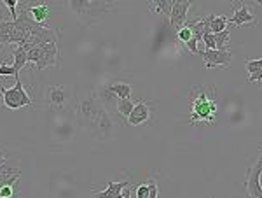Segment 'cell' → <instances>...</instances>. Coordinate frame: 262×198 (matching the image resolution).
Wrapping results in <instances>:
<instances>
[{
  "instance_id": "obj_1",
  "label": "cell",
  "mask_w": 262,
  "mask_h": 198,
  "mask_svg": "<svg viewBox=\"0 0 262 198\" xmlns=\"http://www.w3.org/2000/svg\"><path fill=\"white\" fill-rule=\"evenodd\" d=\"M191 125L196 123H210L215 125V116H217V100H215V88L206 86V84H198L191 91Z\"/></svg>"
},
{
  "instance_id": "obj_2",
  "label": "cell",
  "mask_w": 262,
  "mask_h": 198,
  "mask_svg": "<svg viewBox=\"0 0 262 198\" xmlns=\"http://www.w3.org/2000/svg\"><path fill=\"white\" fill-rule=\"evenodd\" d=\"M103 112H105V107L100 102L98 93H96L95 88H90L88 93L79 100V105H77L79 123L82 126H86V128H93Z\"/></svg>"
},
{
  "instance_id": "obj_3",
  "label": "cell",
  "mask_w": 262,
  "mask_h": 198,
  "mask_svg": "<svg viewBox=\"0 0 262 198\" xmlns=\"http://www.w3.org/2000/svg\"><path fill=\"white\" fill-rule=\"evenodd\" d=\"M0 93H2V102L11 111H18L21 107H32L33 102L30 95L25 91V86L19 79V74L16 75V84L12 88L0 86Z\"/></svg>"
},
{
  "instance_id": "obj_4",
  "label": "cell",
  "mask_w": 262,
  "mask_h": 198,
  "mask_svg": "<svg viewBox=\"0 0 262 198\" xmlns=\"http://www.w3.org/2000/svg\"><path fill=\"white\" fill-rule=\"evenodd\" d=\"M19 168H12L6 163L0 168V198H19Z\"/></svg>"
},
{
  "instance_id": "obj_5",
  "label": "cell",
  "mask_w": 262,
  "mask_h": 198,
  "mask_svg": "<svg viewBox=\"0 0 262 198\" xmlns=\"http://www.w3.org/2000/svg\"><path fill=\"white\" fill-rule=\"evenodd\" d=\"M262 153L259 160L253 163L252 167L247 168V175H245V191H247V198H262Z\"/></svg>"
},
{
  "instance_id": "obj_6",
  "label": "cell",
  "mask_w": 262,
  "mask_h": 198,
  "mask_svg": "<svg viewBox=\"0 0 262 198\" xmlns=\"http://www.w3.org/2000/svg\"><path fill=\"white\" fill-rule=\"evenodd\" d=\"M46 102L51 111H65L70 105V91L63 84L49 86L46 91Z\"/></svg>"
},
{
  "instance_id": "obj_7",
  "label": "cell",
  "mask_w": 262,
  "mask_h": 198,
  "mask_svg": "<svg viewBox=\"0 0 262 198\" xmlns=\"http://www.w3.org/2000/svg\"><path fill=\"white\" fill-rule=\"evenodd\" d=\"M198 54L205 60L206 69H213V67H229L232 62L231 51H219V49H205V51H198Z\"/></svg>"
},
{
  "instance_id": "obj_8",
  "label": "cell",
  "mask_w": 262,
  "mask_h": 198,
  "mask_svg": "<svg viewBox=\"0 0 262 198\" xmlns=\"http://www.w3.org/2000/svg\"><path fill=\"white\" fill-rule=\"evenodd\" d=\"M39 48L42 49V60L37 63V70H44L48 69V67H54L60 63V44L58 42H44V44H40Z\"/></svg>"
},
{
  "instance_id": "obj_9",
  "label": "cell",
  "mask_w": 262,
  "mask_h": 198,
  "mask_svg": "<svg viewBox=\"0 0 262 198\" xmlns=\"http://www.w3.org/2000/svg\"><path fill=\"white\" fill-rule=\"evenodd\" d=\"M65 7L81 19H86L88 16H95L98 12V4L93 6L91 0H63Z\"/></svg>"
},
{
  "instance_id": "obj_10",
  "label": "cell",
  "mask_w": 262,
  "mask_h": 198,
  "mask_svg": "<svg viewBox=\"0 0 262 198\" xmlns=\"http://www.w3.org/2000/svg\"><path fill=\"white\" fill-rule=\"evenodd\" d=\"M189 7H191V2H187V0H177V2L173 4L171 12H170V25L175 32L180 30L185 21H187Z\"/></svg>"
},
{
  "instance_id": "obj_11",
  "label": "cell",
  "mask_w": 262,
  "mask_h": 198,
  "mask_svg": "<svg viewBox=\"0 0 262 198\" xmlns=\"http://www.w3.org/2000/svg\"><path fill=\"white\" fill-rule=\"evenodd\" d=\"M149 117H150V107L147 105L145 100H138V102L135 104L131 114L126 117V121H128V125L131 126H140L145 123V121H149Z\"/></svg>"
},
{
  "instance_id": "obj_12",
  "label": "cell",
  "mask_w": 262,
  "mask_h": 198,
  "mask_svg": "<svg viewBox=\"0 0 262 198\" xmlns=\"http://www.w3.org/2000/svg\"><path fill=\"white\" fill-rule=\"evenodd\" d=\"M232 6H234V16L229 19L232 25L242 27L245 23H255V16H253V12H250V9L247 7L245 0H239V6L232 0Z\"/></svg>"
},
{
  "instance_id": "obj_13",
  "label": "cell",
  "mask_w": 262,
  "mask_h": 198,
  "mask_svg": "<svg viewBox=\"0 0 262 198\" xmlns=\"http://www.w3.org/2000/svg\"><path fill=\"white\" fill-rule=\"evenodd\" d=\"M128 186H131L128 181H121V183H108L107 189H103V191H95V189H93V195H95V198H114V196H119L122 193V189H126Z\"/></svg>"
},
{
  "instance_id": "obj_14",
  "label": "cell",
  "mask_w": 262,
  "mask_h": 198,
  "mask_svg": "<svg viewBox=\"0 0 262 198\" xmlns=\"http://www.w3.org/2000/svg\"><path fill=\"white\" fill-rule=\"evenodd\" d=\"M25 11H28L30 18L40 25H44L49 18V6L46 2H39L37 6H32L30 9H25Z\"/></svg>"
},
{
  "instance_id": "obj_15",
  "label": "cell",
  "mask_w": 262,
  "mask_h": 198,
  "mask_svg": "<svg viewBox=\"0 0 262 198\" xmlns=\"http://www.w3.org/2000/svg\"><path fill=\"white\" fill-rule=\"evenodd\" d=\"M177 0H149V11L154 14H163V16H170L171 7Z\"/></svg>"
},
{
  "instance_id": "obj_16",
  "label": "cell",
  "mask_w": 262,
  "mask_h": 198,
  "mask_svg": "<svg viewBox=\"0 0 262 198\" xmlns=\"http://www.w3.org/2000/svg\"><path fill=\"white\" fill-rule=\"evenodd\" d=\"M12 58H14V70L19 74V70L23 69L25 65L28 63V53H27V49L23 48V46H18V48L12 51Z\"/></svg>"
},
{
  "instance_id": "obj_17",
  "label": "cell",
  "mask_w": 262,
  "mask_h": 198,
  "mask_svg": "<svg viewBox=\"0 0 262 198\" xmlns=\"http://www.w3.org/2000/svg\"><path fill=\"white\" fill-rule=\"evenodd\" d=\"M107 88L117 96V98H129L131 91H133L129 84H126V83H114V84H108Z\"/></svg>"
},
{
  "instance_id": "obj_18",
  "label": "cell",
  "mask_w": 262,
  "mask_h": 198,
  "mask_svg": "<svg viewBox=\"0 0 262 198\" xmlns=\"http://www.w3.org/2000/svg\"><path fill=\"white\" fill-rule=\"evenodd\" d=\"M227 23H229V19H227L226 16H213V14H210V32H212V33H219V32H222V30H226Z\"/></svg>"
},
{
  "instance_id": "obj_19",
  "label": "cell",
  "mask_w": 262,
  "mask_h": 198,
  "mask_svg": "<svg viewBox=\"0 0 262 198\" xmlns=\"http://www.w3.org/2000/svg\"><path fill=\"white\" fill-rule=\"evenodd\" d=\"M213 37H215V48H217L219 51H226L227 44H229V41H231V32L226 28V30H222L219 33H213Z\"/></svg>"
},
{
  "instance_id": "obj_20",
  "label": "cell",
  "mask_w": 262,
  "mask_h": 198,
  "mask_svg": "<svg viewBox=\"0 0 262 198\" xmlns=\"http://www.w3.org/2000/svg\"><path fill=\"white\" fill-rule=\"evenodd\" d=\"M135 104L137 102H133L131 98H117V104H116L117 112H119L122 117H128L131 114V111H133Z\"/></svg>"
},
{
  "instance_id": "obj_21",
  "label": "cell",
  "mask_w": 262,
  "mask_h": 198,
  "mask_svg": "<svg viewBox=\"0 0 262 198\" xmlns=\"http://www.w3.org/2000/svg\"><path fill=\"white\" fill-rule=\"evenodd\" d=\"M177 37H179V41H182V44H185V42H189L192 39V30L187 25H184L180 30H177Z\"/></svg>"
},
{
  "instance_id": "obj_22",
  "label": "cell",
  "mask_w": 262,
  "mask_h": 198,
  "mask_svg": "<svg viewBox=\"0 0 262 198\" xmlns=\"http://www.w3.org/2000/svg\"><path fill=\"white\" fill-rule=\"evenodd\" d=\"M245 67L250 74H255L257 70L262 69V58H257V60H247L245 62Z\"/></svg>"
},
{
  "instance_id": "obj_23",
  "label": "cell",
  "mask_w": 262,
  "mask_h": 198,
  "mask_svg": "<svg viewBox=\"0 0 262 198\" xmlns=\"http://www.w3.org/2000/svg\"><path fill=\"white\" fill-rule=\"evenodd\" d=\"M203 44L206 46V49H217L215 48V37L212 32H205L203 33Z\"/></svg>"
},
{
  "instance_id": "obj_24",
  "label": "cell",
  "mask_w": 262,
  "mask_h": 198,
  "mask_svg": "<svg viewBox=\"0 0 262 198\" xmlns=\"http://www.w3.org/2000/svg\"><path fill=\"white\" fill-rule=\"evenodd\" d=\"M7 75H18V72L14 70V67L12 65H7V63H2L0 65V77H7Z\"/></svg>"
},
{
  "instance_id": "obj_25",
  "label": "cell",
  "mask_w": 262,
  "mask_h": 198,
  "mask_svg": "<svg viewBox=\"0 0 262 198\" xmlns=\"http://www.w3.org/2000/svg\"><path fill=\"white\" fill-rule=\"evenodd\" d=\"M147 184H149V196H147V198H158V193H159L158 183L150 179V181H147Z\"/></svg>"
},
{
  "instance_id": "obj_26",
  "label": "cell",
  "mask_w": 262,
  "mask_h": 198,
  "mask_svg": "<svg viewBox=\"0 0 262 198\" xmlns=\"http://www.w3.org/2000/svg\"><path fill=\"white\" fill-rule=\"evenodd\" d=\"M147 196H149V184L143 183L137 189V198H147Z\"/></svg>"
},
{
  "instance_id": "obj_27",
  "label": "cell",
  "mask_w": 262,
  "mask_h": 198,
  "mask_svg": "<svg viewBox=\"0 0 262 198\" xmlns=\"http://www.w3.org/2000/svg\"><path fill=\"white\" fill-rule=\"evenodd\" d=\"M184 46L189 49V53H191V54H198V51H200V49H198V41L196 39H191L189 42H185Z\"/></svg>"
},
{
  "instance_id": "obj_28",
  "label": "cell",
  "mask_w": 262,
  "mask_h": 198,
  "mask_svg": "<svg viewBox=\"0 0 262 198\" xmlns=\"http://www.w3.org/2000/svg\"><path fill=\"white\" fill-rule=\"evenodd\" d=\"M7 163V151L6 149H0V168Z\"/></svg>"
},
{
  "instance_id": "obj_29",
  "label": "cell",
  "mask_w": 262,
  "mask_h": 198,
  "mask_svg": "<svg viewBox=\"0 0 262 198\" xmlns=\"http://www.w3.org/2000/svg\"><path fill=\"white\" fill-rule=\"evenodd\" d=\"M122 198H131V193H129V186L126 188V191L122 189Z\"/></svg>"
},
{
  "instance_id": "obj_30",
  "label": "cell",
  "mask_w": 262,
  "mask_h": 198,
  "mask_svg": "<svg viewBox=\"0 0 262 198\" xmlns=\"http://www.w3.org/2000/svg\"><path fill=\"white\" fill-rule=\"evenodd\" d=\"M255 2L259 4V6H262V0H255Z\"/></svg>"
},
{
  "instance_id": "obj_31",
  "label": "cell",
  "mask_w": 262,
  "mask_h": 198,
  "mask_svg": "<svg viewBox=\"0 0 262 198\" xmlns=\"http://www.w3.org/2000/svg\"><path fill=\"white\" fill-rule=\"evenodd\" d=\"M114 198H122V193H121V195H119V196H114Z\"/></svg>"
},
{
  "instance_id": "obj_32",
  "label": "cell",
  "mask_w": 262,
  "mask_h": 198,
  "mask_svg": "<svg viewBox=\"0 0 262 198\" xmlns=\"http://www.w3.org/2000/svg\"><path fill=\"white\" fill-rule=\"evenodd\" d=\"M260 151H262V146H260Z\"/></svg>"
},
{
  "instance_id": "obj_33",
  "label": "cell",
  "mask_w": 262,
  "mask_h": 198,
  "mask_svg": "<svg viewBox=\"0 0 262 198\" xmlns=\"http://www.w3.org/2000/svg\"><path fill=\"white\" fill-rule=\"evenodd\" d=\"M187 2H191V0H187Z\"/></svg>"
},
{
  "instance_id": "obj_34",
  "label": "cell",
  "mask_w": 262,
  "mask_h": 198,
  "mask_svg": "<svg viewBox=\"0 0 262 198\" xmlns=\"http://www.w3.org/2000/svg\"><path fill=\"white\" fill-rule=\"evenodd\" d=\"M117 2H121V0H117Z\"/></svg>"
}]
</instances>
